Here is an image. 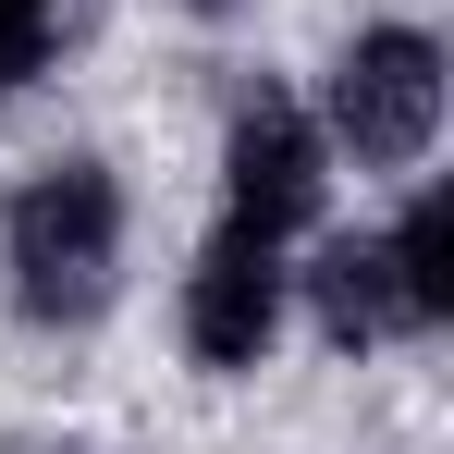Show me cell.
I'll return each mask as SVG.
<instances>
[{
    "label": "cell",
    "instance_id": "1",
    "mask_svg": "<svg viewBox=\"0 0 454 454\" xmlns=\"http://www.w3.org/2000/svg\"><path fill=\"white\" fill-rule=\"evenodd\" d=\"M123 233H136V209H123L111 160H86V148L37 160L0 197V295H12V319L25 332H98L111 295H123Z\"/></svg>",
    "mask_w": 454,
    "mask_h": 454
},
{
    "label": "cell",
    "instance_id": "2",
    "mask_svg": "<svg viewBox=\"0 0 454 454\" xmlns=\"http://www.w3.org/2000/svg\"><path fill=\"white\" fill-rule=\"evenodd\" d=\"M319 148L356 172H418L442 148V37L430 25H356L319 74Z\"/></svg>",
    "mask_w": 454,
    "mask_h": 454
},
{
    "label": "cell",
    "instance_id": "3",
    "mask_svg": "<svg viewBox=\"0 0 454 454\" xmlns=\"http://www.w3.org/2000/svg\"><path fill=\"white\" fill-rule=\"evenodd\" d=\"M283 319H295V246L258 222H209V246L184 258V295H172L184 356L209 380H246V369H270Z\"/></svg>",
    "mask_w": 454,
    "mask_h": 454
},
{
    "label": "cell",
    "instance_id": "4",
    "mask_svg": "<svg viewBox=\"0 0 454 454\" xmlns=\"http://www.w3.org/2000/svg\"><path fill=\"white\" fill-rule=\"evenodd\" d=\"M319 209H332L319 111L283 98V86H246V98L222 111V222H258V233H283V246H307Z\"/></svg>",
    "mask_w": 454,
    "mask_h": 454
},
{
    "label": "cell",
    "instance_id": "5",
    "mask_svg": "<svg viewBox=\"0 0 454 454\" xmlns=\"http://www.w3.org/2000/svg\"><path fill=\"white\" fill-rule=\"evenodd\" d=\"M295 295H307V319H319V344H332V356L418 344V332H405V295H393V258H380V233H307Z\"/></svg>",
    "mask_w": 454,
    "mask_h": 454
},
{
    "label": "cell",
    "instance_id": "6",
    "mask_svg": "<svg viewBox=\"0 0 454 454\" xmlns=\"http://www.w3.org/2000/svg\"><path fill=\"white\" fill-rule=\"evenodd\" d=\"M380 258H393V295H405V332L430 344L454 319V184H405V209L380 222Z\"/></svg>",
    "mask_w": 454,
    "mask_h": 454
},
{
    "label": "cell",
    "instance_id": "7",
    "mask_svg": "<svg viewBox=\"0 0 454 454\" xmlns=\"http://www.w3.org/2000/svg\"><path fill=\"white\" fill-rule=\"evenodd\" d=\"M50 50H62V0H0V111L50 74Z\"/></svg>",
    "mask_w": 454,
    "mask_h": 454
},
{
    "label": "cell",
    "instance_id": "8",
    "mask_svg": "<svg viewBox=\"0 0 454 454\" xmlns=\"http://www.w3.org/2000/svg\"><path fill=\"white\" fill-rule=\"evenodd\" d=\"M184 12H246V0H184Z\"/></svg>",
    "mask_w": 454,
    "mask_h": 454
},
{
    "label": "cell",
    "instance_id": "9",
    "mask_svg": "<svg viewBox=\"0 0 454 454\" xmlns=\"http://www.w3.org/2000/svg\"><path fill=\"white\" fill-rule=\"evenodd\" d=\"M50 454H98V442H50Z\"/></svg>",
    "mask_w": 454,
    "mask_h": 454
}]
</instances>
